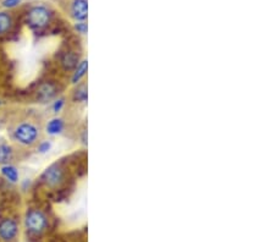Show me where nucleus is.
I'll use <instances>...</instances> for the list:
<instances>
[{"label": "nucleus", "mask_w": 275, "mask_h": 242, "mask_svg": "<svg viewBox=\"0 0 275 242\" xmlns=\"http://www.w3.org/2000/svg\"><path fill=\"white\" fill-rule=\"evenodd\" d=\"M13 138L17 143L26 147H32L37 144L41 138V129L32 121H21L13 129Z\"/></svg>", "instance_id": "nucleus-1"}, {"label": "nucleus", "mask_w": 275, "mask_h": 242, "mask_svg": "<svg viewBox=\"0 0 275 242\" xmlns=\"http://www.w3.org/2000/svg\"><path fill=\"white\" fill-rule=\"evenodd\" d=\"M51 14L44 5H36L29 9L27 14V22L33 29H43L49 25Z\"/></svg>", "instance_id": "nucleus-2"}, {"label": "nucleus", "mask_w": 275, "mask_h": 242, "mask_svg": "<svg viewBox=\"0 0 275 242\" xmlns=\"http://www.w3.org/2000/svg\"><path fill=\"white\" fill-rule=\"evenodd\" d=\"M25 226L31 234H42L48 226V218L41 209H29L25 217Z\"/></svg>", "instance_id": "nucleus-3"}, {"label": "nucleus", "mask_w": 275, "mask_h": 242, "mask_svg": "<svg viewBox=\"0 0 275 242\" xmlns=\"http://www.w3.org/2000/svg\"><path fill=\"white\" fill-rule=\"evenodd\" d=\"M42 181L45 186L55 189V187L62 185L63 181H64V170L58 164H51L42 174Z\"/></svg>", "instance_id": "nucleus-4"}, {"label": "nucleus", "mask_w": 275, "mask_h": 242, "mask_svg": "<svg viewBox=\"0 0 275 242\" xmlns=\"http://www.w3.org/2000/svg\"><path fill=\"white\" fill-rule=\"evenodd\" d=\"M19 234V225L13 218H5L0 222V238L5 242H10L16 238Z\"/></svg>", "instance_id": "nucleus-5"}, {"label": "nucleus", "mask_w": 275, "mask_h": 242, "mask_svg": "<svg viewBox=\"0 0 275 242\" xmlns=\"http://www.w3.org/2000/svg\"><path fill=\"white\" fill-rule=\"evenodd\" d=\"M69 14L75 21H86L88 16V0H71Z\"/></svg>", "instance_id": "nucleus-6"}, {"label": "nucleus", "mask_w": 275, "mask_h": 242, "mask_svg": "<svg viewBox=\"0 0 275 242\" xmlns=\"http://www.w3.org/2000/svg\"><path fill=\"white\" fill-rule=\"evenodd\" d=\"M38 101L41 103H48L54 101L58 96V87L54 82H50V81H47V82H43L39 86L38 88Z\"/></svg>", "instance_id": "nucleus-7"}, {"label": "nucleus", "mask_w": 275, "mask_h": 242, "mask_svg": "<svg viewBox=\"0 0 275 242\" xmlns=\"http://www.w3.org/2000/svg\"><path fill=\"white\" fill-rule=\"evenodd\" d=\"M80 62V55H78L76 51L69 50L62 55L60 65H62V68L65 71H74Z\"/></svg>", "instance_id": "nucleus-8"}, {"label": "nucleus", "mask_w": 275, "mask_h": 242, "mask_svg": "<svg viewBox=\"0 0 275 242\" xmlns=\"http://www.w3.org/2000/svg\"><path fill=\"white\" fill-rule=\"evenodd\" d=\"M72 99L78 104H86L88 101V86L86 82H80L76 84L75 89L72 90Z\"/></svg>", "instance_id": "nucleus-9"}, {"label": "nucleus", "mask_w": 275, "mask_h": 242, "mask_svg": "<svg viewBox=\"0 0 275 242\" xmlns=\"http://www.w3.org/2000/svg\"><path fill=\"white\" fill-rule=\"evenodd\" d=\"M65 130V120L62 117H54L48 121L45 126V132L50 136H56L63 134Z\"/></svg>", "instance_id": "nucleus-10"}, {"label": "nucleus", "mask_w": 275, "mask_h": 242, "mask_svg": "<svg viewBox=\"0 0 275 242\" xmlns=\"http://www.w3.org/2000/svg\"><path fill=\"white\" fill-rule=\"evenodd\" d=\"M87 71H88V60L87 59L81 60V62L78 63V65L76 66V69H75L74 72H72V76H71L72 84L80 83L81 81L86 77Z\"/></svg>", "instance_id": "nucleus-11"}, {"label": "nucleus", "mask_w": 275, "mask_h": 242, "mask_svg": "<svg viewBox=\"0 0 275 242\" xmlns=\"http://www.w3.org/2000/svg\"><path fill=\"white\" fill-rule=\"evenodd\" d=\"M14 158L13 147L9 146L5 142H0V165L10 164Z\"/></svg>", "instance_id": "nucleus-12"}, {"label": "nucleus", "mask_w": 275, "mask_h": 242, "mask_svg": "<svg viewBox=\"0 0 275 242\" xmlns=\"http://www.w3.org/2000/svg\"><path fill=\"white\" fill-rule=\"evenodd\" d=\"M14 25L13 16L5 11H0V36L8 35Z\"/></svg>", "instance_id": "nucleus-13"}, {"label": "nucleus", "mask_w": 275, "mask_h": 242, "mask_svg": "<svg viewBox=\"0 0 275 242\" xmlns=\"http://www.w3.org/2000/svg\"><path fill=\"white\" fill-rule=\"evenodd\" d=\"M2 174H3V176L7 178V180L10 181V183H17V181H19V177H20L19 170H17L16 166H14L13 164L3 165Z\"/></svg>", "instance_id": "nucleus-14"}, {"label": "nucleus", "mask_w": 275, "mask_h": 242, "mask_svg": "<svg viewBox=\"0 0 275 242\" xmlns=\"http://www.w3.org/2000/svg\"><path fill=\"white\" fill-rule=\"evenodd\" d=\"M65 107V98H58L53 102L51 109H53V113L58 114L63 110V108Z\"/></svg>", "instance_id": "nucleus-15"}, {"label": "nucleus", "mask_w": 275, "mask_h": 242, "mask_svg": "<svg viewBox=\"0 0 275 242\" xmlns=\"http://www.w3.org/2000/svg\"><path fill=\"white\" fill-rule=\"evenodd\" d=\"M75 29L80 33V35H87V31H88V26H87L86 21H77L75 23Z\"/></svg>", "instance_id": "nucleus-16"}, {"label": "nucleus", "mask_w": 275, "mask_h": 242, "mask_svg": "<svg viewBox=\"0 0 275 242\" xmlns=\"http://www.w3.org/2000/svg\"><path fill=\"white\" fill-rule=\"evenodd\" d=\"M51 149V142L50 141H41L38 142V152L44 154L49 152Z\"/></svg>", "instance_id": "nucleus-17"}, {"label": "nucleus", "mask_w": 275, "mask_h": 242, "mask_svg": "<svg viewBox=\"0 0 275 242\" xmlns=\"http://www.w3.org/2000/svg\"><path fill=\"white\" fill-rule=\"evenodd\" d=\"M21 0H3V7L7 9H13L20 5Z\"/></svg>", "instance_id": "nucleus-18"}, {"label": "nucleus", "mask_w": 275, "mask_h": 242, "mask_svg": "<svg viewBox=\"0 0 275 242\" xmlns=\"http://www.w3.org/2000/svg\"><path fill=\"white\" fill-rule=\"evenodd\" d=\"M87 138H88V134H87V129H84L81 134V142H82L83 146H87Z\"/></svg>", "instance_id": "nucleus-19"}, {"label": "nucleus", "mask_w": 275, "mask_h": 242, "mask_svg": "<svg viewBox=\"0 0 275 242\" xmlns=\"http://www.w3.org/2000/svg\"><path fill=\"white\" fill-rule=\"evenodd\" d=\"M0 128H2V119H0Z\"/></svg>", "instance_id": "nucleus-20"}, {"label": "nucleus", "mask_w": 275, "mask_h": 242, "mask_svg": "<svg viewBox=\"0 0 275 242\" xmlns=\"http://www.w3.org/2000/svg\"><path fill=\"white\" fill-rule=\"evenodd\" d=\"M3 104V102H0V105H2Z\"/></svg>", "instance_id": "nucleus-21"}]
</instances>
